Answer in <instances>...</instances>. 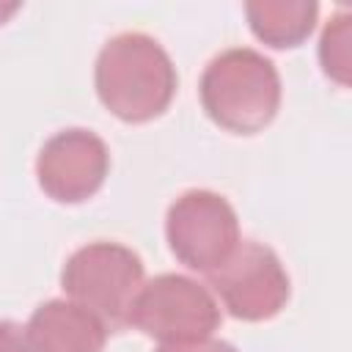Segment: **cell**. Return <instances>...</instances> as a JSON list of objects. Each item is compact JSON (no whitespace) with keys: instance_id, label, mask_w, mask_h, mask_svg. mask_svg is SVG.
I'll list each match as a JSON object with an SVG mask.
<instances>
[{"instance_id":"cell-7","label":"cell","mask_w":352,"mask_h":352,"mask_svg":"<svg viewBox=\"0 0 352 352\" xmlns=\"http://www.w3.org/2000/svg\"><path fill=\"white\" fill-rule=\"evenodd\" d=\"M110 168L104 140L88 129H63L52 135L36 160L41 190L60 204H80L91 198Z\"/></svg>"},{"instance_id":"cell-12","label":"cell","mask_w":352,"mask_h":352,"mask_svg":"<svg viewBox=\"0 0 352 352\" xmlns=\"http://www.w3.org/2000/svg\"><path fill=\"white\" fill-rule=\"evenodd\" d=\"M157 352H236L228 341L220 338H198V341H184V344H162Z\"/></svg>"},{"instance_id":"cell-3","label":"cell","mask_w":352,"mask_h":352,"mask_svg":"<svg viewBox=\"0 0 352 352\" xmlns=\"http://www.w3.org/2000/svg\"><path fill=\"white\" fill-rule=\"evenodd\" d=\"M60 286L72 302L96 314L107 330H116L126 324V314L143 286V261L126 245L91 242L66 258Z\"/></svg>"},{"instance_id":"cell-6","label":"cell","mask_w":352,"mask_h":352,"mask_svg":"<svg viewBox=\"0 0 352 352\" xmlns=\"http://www.w3.org/2000/svg\"><path fill=\"white\" fill-rule=\"evenodd\" d=\"M209 283L231 316L264 322L280 314L289 300V275L272 248L245 239L209 272Z\"/></svg>"},{"instance_id":"cell-9","label":"cell","mask_w":352,"mask_h":352,"mask_svg":"<svg viewBox=\"0 0 352 352\" xmlns=\"http://www.w3.org/2000/svg\"><path fill=\"white\" fill-rule=\"evenodd\" d=\"M245 14L258 41L286 50L311 36L319 6L314 0H250L245 3Z\"/></svg>"},{"instance_id":"cell-4","label":"cell","mask_w":352,"mask_h":352,"mask_svg":"<svg viewBox=\"0 0 352 352\" xmlns=\"http://www.w3.org/2000/svg\"><path fill=\"white\" fill-rule=\"evenodd\" d=\"M126 324L162 344H184L209 338L220 324V308L198 280L165 272L140 286Z\"/></svg>"},{"instance_id":"cell-1","label":"cell","mask_w":352,"mask_h":352,"mask_svg":"<svg viewBox=\"0 0 352 352\" xmlns=\"http://www.w3.org/2000/svg\"><path fill=\"white\" fill-rule=\"evenodd\" d=\"M94 82L102 104L129 124L157 118L176 94V66L146 33L113 36L96 58Z\"/></svg>"},{"instance_id":"cell-13","label":"cell","mask_w":352,"mask_h":352,"mask_svg":"<svg viewBox=\"0 0 352 352\" xmlns=\"http://www.w3.org/2000/svg\"><path fill=\"white\" fill-rule=\"evenodd\" d=\"M16 8H19V6H16V3H6V6H0V22H3V19H6V16H8V14H14V11H16Z\"/></svg>"},{"instance_id":"cell-11","label":"cell","mask_w":352,"mask_h":352,"mask_svg":"<svg viewBox=\"0 0 352 352\" xmlns=\"http://www.w3.org/2000/svg\"><path fill=\"white\" fill-rule=\"evenodd\" d=\"M0 352H41L28 327L16 322H0Z\"/></svg>"},{"instance_id":"cell-2","label":"cell","mask_w":352,"mask_h":352,"mask_svg":"<svg viewBox=\"0 0 352 352\" xmlns=\"http://www.w3.org/2000/svg\"><path fill=\"white\" fill-rule=\"evenodd\" d=\"M206 116L236 135L264 129L280 104V77L270 58L250 47H231L209 60L201 74Z\"/></svg>"},{"instance_id":"cell-5","label":"cell","mask_w":352,"mask_h":352,"mask_svg":"<svg viewBox=\"0 0 352 352\" xmlns=\"http://www.w3.org/2000/svg\"><path fill=\"white\" fill-rule=\"evenodd\" d=\"M165 236L184 267L209 275L239 245V220L223 195L212 190H187L168 209Z\"/></svg>"},{"instance_id":"cell-8","label":"cell","mask_w":352,"mask_h":352,"mask_svg":"<svg viewBox=\"0 0 352 352\" xmlns=\"http://www.w3.org/2000/svg\"><path fill=\"white\" fill-rule=\"evenodd\" d=\"M28 333L41 352H102L110 330L88 308L72 300H50L33 311Z\"/></svg>"},{"instance_id":"cell-10","label":"cell","mask_w":352,"mask_h":352,"mask_svg":"<svg viewBox=\"0 0 352 352\" xmlns=\"http://www.w3.org/2000/svg\"><path fill=\"white\" fill-rule=\"evenodd\" d=\"M349 14H336L319 41V60L327 77H333L338 85H349V69H352V47H349Z\"/></svg>"}]
</instances>
